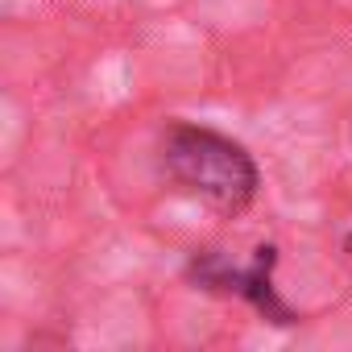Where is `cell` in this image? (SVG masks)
<instances>
[{
    "mask_svg": "<svg viewBox=\"0 0 352 352\" xmlns=\"http://www.w3.org/2000/svg\"><path fill=\"white\" fill-rule=\"evenodd\" d=\"M274 261H278V249H274V245H261V249L253 253V265H249V270H228L220 257H199V261L191 265V274H195V282L208 286V290H232V294L249 298L270 323H294V311L274 294V282H270Z\"/></svg>",
    "mask_w": 352,
    "mask_h": 352,
    "instance_id": "2",
    "label": "cell"
},
{
    "mask_svg": "<svg viewBox=\"0 0 352 352\" xmlns=\"http://www.w3.org/2000/svg\"><path fill=\"white\" fill-rule=\"evenodd\" d=\"M162 162H166L174 183H183L187 191L208 199L216 212L236 216L257 195V166H253V157L236 141H228V137H220L212 129L174 124L166 133Z\"/></svg>",
    "mask_w": 352,
    "mask_h": 352,
    "instance_id": "1",
    "label": "cell"
},
{
    "mask_svg": "<svg viewBox=\"0 0 352 352\" xmlns=\"http://www.w3.org/2000/svg\"><path fill=\"white\" fill-rule=\"evenodd\" d=\"M348 249H352V236H348Z\"/></svg>",
    "mask_w": 352,
    "mask_h": 352,
    "instance_id": "3",
    "label": "cell"
}]
</instances>
